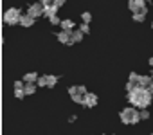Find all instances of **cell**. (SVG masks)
<instances>
[{"mask_svg":"<svg viewBox=\"0 0 153 135\" xmlns=\"http://www.w3.org/2000/svg\"><path fill=\"white\" fill-rule=\"evenodd\" d=\"M149 67H153V58H149Z\"/></svg>","mask_w":153,"mask_h":135,"instance_id":"cell-31","label":"cell"},{"mask_svg":"<svg viewBox=\"0 0 153 135\" xmlns=\"http://www.w3.org/2000/svg\"><path fill=\"white\" fill-rule=\"evenodd\" d=\"M27 13H29L31 16H34V18L43 16V13H45V6H42V2H34V4H31V6L27 7Z\"/></svg>","mask_w":153,"mask_h":135,"instance_id":"cell-4","label":"cell"},{"mask_svg":"<svg viewBox=\"0 0 153 135\" xmlns=\"http://www.w3.org/2000/svg\"><path fill=\"white\" fill-rule=\"evenodd\" d=\"M151 83H153V78H151V76H139V81H137V85H139V87L148 88Z\"/></svg>","mask_w":153,"mask_h":135,"instance_id":"cell-10","label":"cell"},{"mask_svg":"<svg viewBox=\"0 0 153 135\" xmlns=\"http://www.w3.org/2000/svg\"><path fill=\"white\" fill-rule=\"evenodd\" d=\"M15 97L16 99H24L25 97V90L24 88H15Z\"/></svg>","mask_w":153,"mask_h":135,"instance_id":"cell-19","label":"cell"},{"mask_svg":"<svg viewBox=\"0 0 153 135\" xmlns=\"http://www.w3.org/2000/svg\"><path fill=\"white\" fill-rule=\"evenodd\" d=\"M78 29H79L83 34H88V33H90V24H85V22H83V24H81Z\"/></svg>","mask_w":153,"mask_h":135,"instance_id":"cell-18","label":"cell"},{"mask_svg":"<svg viewBox=\"0 0 153 135\" xmlns=\"http://www.w3.org/2000/svg\"><path fill=\"white\" fill-rule=\"evenodd\" d=\"M135 112H137V108H135V106H126V108H123V110H121V113H119L121 122H123V124H131V119H133Z\"/></svg>","mask_w":153,"mask_h":135,"instance_id":"cell-3","label":"cell"},{"mask_svg":"<svg viewBox=\"0 0 153 135\" xmlns=\"http://www.w3.org/2000/svg\"><path fill=\"white\" fill-rule=\"evenodd\" d=\"M146 2H153V0H146Z\"/></svg>","mask_w":153,"mask_h":135,"instance_id":"cell-33","label":"cell"},{"mask_svg":"<svg viewBox=\"0 0 153 135\" xmlns=\"http://www.w3.org/2000/svg\"><path fill=\"white\" fill-rule=\"evenodd\" d=\"M97 103H99V99L96 94H92V92L85 94V106L87 108H94V106H97Z\"/></svg>","mask_w":153,"mask_h":135,"instance_id":"cell-6","label":"cell"},{"mask_svg":"<svg viewBox=\"0 0 153 135\" xmlns=\"http://www.w3.org/2000/svg\"><path fill=\"white\" fill-rule=\"evenodd\" d=\"M144 7H146V0H128V9H130L131 13L140 11V9H144Z\"/></svg>","mask_w":153,"mask_h":135,"instance_id":"cell-5","label":"cell"},{"mask_svg":"<svg viewBox=\"0 0 153 135\" xmlns=\"http://www.w3.org/2000/svg\"><path fill=\"white\" fill-rule=\"evenodd\" d=\"M81 20H83L85 24H90V22H92V13H88V11H85V13L81 15Z\"/></svg>","mask_w":153,"mask_h":135,"instance_id":"cell-17","label":"cell"},{"mask_svg":"<svg viewBox=\"0 0 153 135\" xmlns=\"http://www.w3.org/2000/svg\"><path fill=\"white\" fill-rule=\"evenodd\" d=\"M146 15H148V7H144V9H140V11H135L131 18H133V22H139V24H140V22L146 20Z\"/></svg>","mask_w":153,"mask_h":135,"instance_id":"cell-9","label":"cell"},{"mask_svg":"<svg viewBox=\"0 0 153 135\" xmlns=\"http://www.w3.org/2000/svg\"><path fill=\"white\" fill-rule=\"evenodd\" d=\"M148 90H149V94H153V83H151V85L148 87Z\"/></svg>","mask_w":153,"mask_h":135,"instance_id":"cell-30","label":"cell"},{"mask_svg":"<svg viewBox=\"0 0 153 135\" xmlns=\"http://www.w3.org/2000/svg\"><path fill=\"white\" fill-rule=\"evenodd\" d=\"M52 4H54V6H56L58 9H59V7H63V4H65V0H54Z\"/></svg>","mask_w":153,"mask_h":135,"instance_id":"cell-28","label":"cell"},{"mask_svg":"<svg viewBox=\"0 0 153 135\" xmlns=\"http://www.w3.org/2000/svg\"><path fill=\"white\" fill-rule=\"evenodd\" d=\"M58 76H54V74H47V87L49 88H54L56 85H58Z\"/></svg>","mask_w":153,"mask_h":135,"instance_id":"cell-14","label":"cell"},{"mask_svg":"<svg viewBox=\"0 0 153 135\" xmlns=\"http://www.w3.org/2000/svg\"><path fill=\"white\" fill-rule=\"evenodd\" d=\"M22 15H24V13H22L20 7H9V9L4 13V22H6L7 25H18Z\"/></svg>","mask_w":153,"mask_h":135,"instance_id":"cell-2","label":"cell"},{"mask_svg":"<svg viewBox=\"0 0 153 135\" xmlns=\"http://www.w3.org/2000/svg\"><path fill=\"white\" fill-rule=\"evenodd\" d=\"M135 87H137V83H131V81H128V83H126V92H131Z\"/></svg>","mask_w":153,"mask_h":135,"instance_id":"cell-26","label":"cell"},{"mask_svg":"<svg viewBox=\"0 0 153 135\" xmlns=\"http://www.w3.org/2000/svg\"><path fill=\"white\" fill-rule=\"evenodd\" d=\"M103 135H105V133H103Z\"/></svg>","mask_w":153,"mask_h":135,"instance_id":"cell-35","label":"cell"},{"mask_svg":"<svg viewBox=\"0 0 153 135\" xmlns=\"http://www.w3.org/2000/svg\"><path fill=\"white\" fill-rule=\"evenodd\" d=\"M25 87V81L22 79V81H15V88H24Z\"/></svg>","mask_w":153,"mask_h":135,"instance_id":"cell-27","label":"cell"},{"mask_svg":"<svg viewBox=\"0 0 153 135\" xmlns=\"http://www.w3.org/2000/svg\"><path fill=\"white\" fill-rule=\"evenodd\" d=\"M151 29H153V22H151Z\"/></svg>","mask_w":153,"mask_h":135,"instance_id":"cell-34","label":"cell"},{"mask_svg":"<svg viewBox=\"0 0 153 135\" xmlns=\"http://www.w3.org/2000/svg\"><path fill=\"white\" fill-rule=\"evenodd\" d=\"M34 16H31L29 13H25V15H22V18H20V25L22 27H33L34 25Z\"/></svg>","mask_w":153,"mask_h":135,"instance_id":"cell-8","label":"cell"},{"mask_svg":"<svg viewBox=\"0 0 153 135\" xmlns=\"http://www.w3.org/2000/svg\"><path fill=\"white\" fill-rule=\"evenodd\" d=\"M68 94H70V97L78 96V94H79V92H78V85H74V87H68Z\"/></svg>","mask_w":153,"mask_h":135,"instance_id":"cell-22","label":"cell"},{"mask_svg":"<svg viewBox=\"0 0 153 135\" xmlns=\"http://www.w3.org/2000/svg\"><path fill=\"white\" fill-rule=\"evenodd\" d=\"M36 85L38 87H47V76H40L38 81H36Z\"/></svg>","mask_w":153,"mask_h":135,"instance_id":"cell-21","label":"cell"},{"mask_svg":"<svg viewBox=\"0 0 153 135\" xmlns=\"http://www.w3.org/2000/svg\"><path fill=\"white\" fill-rule=\"evenodd\" d=\"M78 92H79L81 96H85V94H88V90H87V87H85V85H78Z\"/></svg>","mask_w":153,"mask_h":135,"instance_id":"cell-25","label":"cell"},{"mask_svg":"<svg viewBox=\"0 0 153 135\" xmlns=\"http://www.w3.org/2000/svg\"><path fill=\"white\" fill-rule=\"evenodd\" d=\"M40 2H42V6H52V2H54V0H40Z\"/></svg>","mask_w":153,"mask_h":135,"instance_id":"cell-29","label":"cell"},{"mask_svg":"<svg viewBox=\"0 0 153 135\" xmlns=\"http://www.w3.org/2000/svg\"><path fill=\"white\" fill-rule=\"evenodd\" d=\"M151 78H153V67H151Z\"/></svg>","mask_w":153,"mask_h":135,"instance_id":"cell-32","label":"cell"},{"mask_svg":"<svg viewBox=\"0 0 153 135\" xmlns=\"http://www.w3.org/2000/svg\"><path fill=\"white\" fill-rule=\"evenodd\" d=\"M59 27H61L63 31H68V33H72V31H74V22H72V20H61Z\"/></svg>","mask_w":153,"mask_h":135,"instance_id":"cell-12","label":"cell"},{"mask_svg":"<svg viewBox=\"0 0 153 135\" xmlns=\"http://www.w3.org/2000/svg\"><path fill=\"white\" fill-rule=\"evenodd\" d=\"M49 22H51V25H59V24H61V20H59V16H58V15L51 16V18H49Z\"/></svg>","mask_w":153,"mask_h":135,"instance_id":"cell-20","label":"cell"},{"mask_svg":"<svg viewBox=\"0 0 153 135\" xmlns=\"http://www.w3.org/2000/svg\"><path fill=\"white\" fill-rule=\"evenodd\" d=\"M56 13H58V7H56V6L52 4V6H47V7H45V13H43V16L51 18V16H54Z\"/></svg>","mask_w":153,"mask_h":135,"instance_id":"cell-15","label":"cell"},{"mask_svg":"<svg viewBox=\"0 0 153 135\" xmlns=\"http://www.w3.org/2000/svg\"><path fill=\"white\" fill-rule=\"evenodd\" d=\"M36 83H25V87H24V90H25V96H33L34 92H36Z\"/></svg>","mask_w":153,"mask_h":135,"instance_id":"cell-16","label":"cell"},{"mask_svg":"<svg viewBox=\"0 0 153 135\" xmlns=\"http://www.w3.org/2000/svg\"><path fill=\"white\" fill-rule=\"evenodd\" d=\"M56 38H58V42H59V43L74 45V43H72V40H70V33H68V31H59V33L56 34Z\"/></svg>","mask_w":153,"mask_h":135,"instance_id":"cell-7","label":"cell"},{"mask_svg":"<svg viewBox=\"0 0 153 135\" xmlns=\"http://www.w3.org/2000/svg\"><path fill=\"white\" fill-rule=\"evenodd\" d=\"M38 78H40V76H38L36 72H27V74L24 76V81H25V83H36Z\"/></svg>","mask_w":153,"mask_h":135,"instance_id":"cell-13","label":"cell"},{"mask_svg":"<svg viewBox=\"0 0 153 135\" xmlns=\"http://www.w3.org/2000/svg\"><path fill=\"white\" fill-rule=\"evenodd\" d=\"M126 99H128V103H130L131 106H135V108H139V110H144V108H148L149 103L153 101V94H149L148 88L137 85L131 92H128Z\"/></svg>","mask_w":153,"mask_h":135,"instance_id":"cell-1","label":"cell"},{"mask_svg":"<svg viewBox=\"0 0 153 135\" xmlns=\"http://www.w3.org/2000/svg\"><path fill=\"white\" fill-rule=\"evenodd\" d=\"M128 81H131V83H137V81H139V74H135V72H130V76H128Z\"/></svg>","mask_w":153,"mask_h":135,"instance_id":"cell-23","label":"cell"},{"mask_svg":"<svg viewBox=\"0 0 153 135\" xmlns=\"http://www.w3.org/2000/svg\"><path fill=\"white\" fill-rule=\"evenodd\" d=\"M140 119H142V121H146V119H149V110H148V108H144V110H140Z\"/></svg>","mask_w":153,"mask_h":135,"instance_id":"cell-24","label":"cell"},{"mask_svg":"<svg viewBox=\"0 0 153 135\" xmlns=\"http://www.w3.org/2000/svg\"><path fill=\"white\" fill-rule=\"evenodd\" d=\"M83 36H85V34H83L79 29H74V31L70 33V40H72V43H79V42L83 40Z\"/></svg>","mask_w":153,"mask_h":135,"instance_id":"cell-11","label":"cell"}]
</instances>
